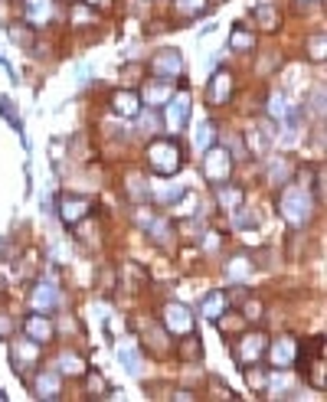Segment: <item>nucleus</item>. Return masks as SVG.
Here are the masks:
<instances>
[{
	"mask_svg": "<svg viewBox=\"0 0 327 402\" xmlns=\"http://www.w3.org/2000/svg\"><path fill=\"white\" fill-rule=\"evenodd\" d=\"M111 109H115V115H121V118H138L141 95L128 92V89H118V92L111 95Z\"/></svg>",
	"mask_w": 327,
	"mask_h": 402,
	"instance_id": "obj_16",
	"label": "nucleus"
},
{
	"mask_svg": "<svg viewBox=\"0 0 327 402\" xmlns=\"http://www.w3.org/2000/svg\"><path fill=\"white\" fill-rule=\"evenodd\" d=\"M36 347H39V343L30 341V337H26V341H20V343H14L10 356H14V370H16V373H26L33 363H36V356H39Z\"/></svg>",
	"mask_w": 327,
	"mask_h": 402,
	"instance_id": "obj_14",
	"label": "nucleus"
},
{
	"mask_svg": "<svg viewBox=\"0 0 327 402\" xmlns=\"http://www.w3.org/2000/svg\"><path fill=\"white\" fill-rule=\"evenodd\" d=\"M24 333L36 343H49L56 337V327H53V321H49L46 314H36V311H33V314L24 321Z\"/></svg>",
	"mask_w": 327,
	"mask_h": 402,
	"instance_id": "obj_12",
	"label": "nucleus"
},
{
	"mask_svg": "<svg viewBox=\"0 0 327 402\" xmlns=\"http://www.w3.org/2000/svg\"><path fill=\"white\" fill-rule=\"evenodd\" d=\"M308 59H314V62H324L327 59V39H324V33H314V36L308 39Z\"/></svg>",
	"mask_w": 327,
	"mask_h": 402,
	"instance_id": "obj_29",
	"label": "nucleus"
},
{
	"mask_svg": "<svg viewBox=\"0 0 327 402\" xmlns=\"http://www.w3.org/2000/svg\"><path fill=\"white\" fill-rule=\"evenodd\" d=\"M246 379H249L252 389H265V383H268V379H265V373L262 370H252V366L246 370Z\"/></svg>",
	"mask_w": 327,
	"mask_h": 402,
	"instance_id": "obj_33",
	"label": "nucleus"
},
{
	"mask_svg": "<svg viewBox=\"0 0 327 402\" xmlns=\"http://www.w3.org/2000/svg\"><path fill=\"white\" fill-rule=\"evenodd\" d=\"M151 72H154L157 79H177L183 76V56H180V49H157L154 56H151Z\"/></svg>",
	"mask_w": 327,
	"mask_h": 402,
	"instance_id": "obj_4",
	"label": "nucleus"
},
{
	"mask_svg": "<svg viewBox=\"0 0 327 402\" xmlns=\"http://www.w3.org/2000/svg\"><path fill=\"white\" fill-rule=\"evenodd\" d=\"M268 115H272L275 121H285V118L291 115V105H288V99H285V95H278V92H275L272 99H268Z\"/></svg>",
	"mask_w": 327,
	"mask_h": 402,
	"instance_id": "obj_28",
	"label": "nucleus"
},
{
	"mask_svg": "<svg viewBox=\"0 0 327 402\" xmlns=\"http://www.w3.org/2000/svg\"><path fill=\"white\" fill-rule=\"evenodd\" d=\"M252 16H256L258 30H265V33L278 30V10H275V7H256V10H252Z\"/></svg>",
	"mask_w": 327,
	"mask_h": 402,
	"instance_id": "obj_22",
	"label": "nucleus"
},
{
	"mask_svg": "<svg viewBox=\"0 0 327 402\" xmlns=\"http://www.w3.org/2000/svg\"><path fill=\"white\" fill-rule=\"evenodd\" d=\"M256 223H258L256 213H236V219H233L236 229H249V226H256Z\"/></svg>",
	"mask_w": 327,
	"mask_h": 402,
	"instance_id": "obj_34",
	"label": "nucleus"
},
{
	"mask_svg": "<svg viewBox=\"0 0 327 402\" xmlns=\"http://www.w3.org/2000/svg\"><path fill=\"white\" fill-rule=\"evenodd\" d=\"M229 46H233V49H239V53H246V49H252V46H256V33H249V30H246V26H236V30H233V36H229Z\"/></svg>",
	"mask_w": 327,
	"mask_h": 402,
	"instance_id": "obj_25",
	"label": "nucleus"
},
{
	"mask_svg": "<svg viewBox=\"0 0 327 402\" xmlns=\"http://www.w3.org/2000/svg\"><path fill=\"white\" fill-rule=\"evenodd\" d=\"M216 248H219V236L210 232V236H206V252H216Z\"/></svg>",
	"mask_w": 327,
	"mask_h": 402,
	"instance_id": "obj_39",
	"label": "nucleus"
},
{
	"mask_svg": "<svg viewBox=\"0 0 327 402\" xmlns=\"http://www.w3.org/2000/svg\"><path fill=\"white\" fill-rule=\"evenodd\" d=\"M33 396H36V399H59V396H63V379H59V373L39 370L36 376H33Z\"/></svg>",
	"mask_w": 327,
	"mask_h": 402,
	"instance_id": "obj_11",
	"label": "nucleus"
},
{
	"mask_svg": "<svg viewBox=\"0 0 327 402\" xmlns=\"http://www.w3.org/2000/svg\"><path fill=\"white\" fill-rule=\"evenodd\" d=\"M249 275H252V262L246 256H236V258H229L226 262V278L229 281L242 285V281H249Z\"/></svg>",
	"mask_w": 327,
	"mask_h": 402,
	"instance_id": "obj_20",
	"label": "nucleus"
},
{
	"mask_svg": "<svg viewBox=\"0 0 327 402\" xmlns=\"http://www.w3.org/2000/svg\"><path fill=\"white\" fill-rule=\"evenodd\" d=\"M268 177H272V184H285V180L291 177V164L288 161H275L272 171H268Z\"/></svg>",
	"mask_w": 327,
	"mask_h": 402,
	"instance_id": "obj_31",
	"label": "nucleus"
},
{
	"mask_svg": "<svg viewBox=\"0 0 327 402\" xmlns=\"http://www.w3.org/2000/svg\"><path fill=\"white\" fill-rule=\"evenodd\" d=\"M10 39H14L16 46H33V33H30V26H10Z\"/></svg>",
	"mask_w": 327,
	"mask_h": 402,
	"instance_id": "obj_32",
	"label": "nucleus"
},
{
	"mask_svg": "<svg viewBox=\"0 0 327 402\" xmlns=\"http://www.w3.org/2000/svg\"><path fill=\"white\" fill-rule=\"evenodd\" d=\"M118 363L125 366L131 376H141V356L134 347H118Z\"/></svg>",
	"mask_w": 327,
	"mask_h": 402,
	"instance_id": "obj_24",
	"label": "nucleus"
},
{
	"mask_svg": "<svg viewBox=\"0 0 327 402\" xmlns=\"http://www.w3.org/2000/svg\"><path fill=\"white\" fill-rule=\"evenodd\" d=\"M7 333H10V317L0 314V337H7Z\"/></svg>",
	"mask_w": 327,
	"mask_h": 402,
	"instance_id": "obj_40",
	"label": "nucleus"
},
{
	"mask_svg": "<svg viewBox=\"0 0 327 402\" xmlns=\"http://www.w3.org/2000/svg\"><path fill=\"white\" fill-rule=\"evenodd\" d=\"M59 304H63L59 288H56L53 281H36V288H33V294H30V308L36 311V314H53Z\"/></svg>",
	"mask_w": 327,
	"mask_h": 402,
	"instance_id": "obj_6",
	"label": "nucleus"
},
{
	"mask_svg": "<svg viewBox=\"0 0 327 402\" xmlns=\"http://www.w3.org/2000/svg\"><path fill=\"white\" fill-rule=\"evenodd\" d=\"M173 95L171 82L167 79H154V82H148L144 86V95H141V101H148V105H164V101Z\"/></svg>",
	"mask_w": 327,
	"mask_h": 402,
	"instance_id": "obj_17",
	"label": "nucleus"
},
{
	"mask_svg": "<svg viewBox=\"0 0 327 402\" xmlns=\"http://www.w3.org/2000/svg\"><path fill=\"white\" fill-rule=\"evenodd\" d=\"M223 311H226V294H223V291H210L200 301V314L206 317V321H216Z\"/></svg>",
	"mask_w": 327,
	"mask_h": 402,
	"instance_id": "obj_18",
	"label": "nucleus"
},
{
	"mask_svg": "<svg viewBox=\"0 0 327 402\" xmlns=\"http://www.w3.org/2000/svg\"><path fill=\"white\" fill-rule=\"evenodd\" d=\"M24 14H26V20H30L33 26H43V24L53 20L56 4L53 0H24Z\"/></svg>",
	"mask_w": 327,
	"mask_h": 402,
	"instance_id": "obj_15",
	"label": "nucleus"
},
{
	"mask_svg": "<svg viewBox=\"0 0 327 402\" xmlns=\"http://www.w3.org/2000/svg\"><path fill=\"white\" fill-rule=\"evenodd\" d=\"M206 4H210V0H173V10H177L180 16H200L203 10H206Z\"/></svg>",
	"mask_w": 327,
	"mask_h": 402,
	"instance_id": "obj_27",
	"label": "nucleus"
},
{
	"mask_svg": "<svg viewBox=\"0 0 327 402\" xmlns=\"http://www.w3.org/2000/svg\"><path fill=\"white\" fill-rule=\"evenodd\" d=\"M89 213H92V200H86V196H63V200H59V216L69 226L82 223Z\"/></svg>",
	"mask_w": 327,
	"mask_h": 402,
	"instance_id": "obj_10",
	"label": "nucleus"
},
{
	"mask_svg": "<svg viewBox=\"0 0 327 402\" xmlns=\"http://www.w3.org/2000/svg\"><path fill=\"white\" fill-rule=\"evenodd\" d=\"M56 366H59V373H66V376H86V360H82L79 353H72V350L59 353Z\"/></svg>",
	"mask_w": 327,
	"mask_h": 402,
	"instance_id": "obj_19",
	"label": "nucleus"
},
{
	"mask_svg": "<svg viewBox=\"0 0 327 402\" xmlns=\"http://www.w3.org/2000/svg\"><path fill=\"white\" fill-rule=\"evenodd\" d=\"M278 213L288 226H304L311 219V194L304 186H285L278 196Z\"/></svg>",
	"mask_w": 327,
	"mask_h": 402,
	"instance_id": "obj_1",
	"label": "nucleus"
},
{
	"mask_svg": "<svg viewBox=\"0 0 327 402\" xmlns=\"http://www.w3.org/2000/svg\"><path fill=\"white\" fill-rule=\"evenodd\" d=\"M89 393H105V379H101V373H92V379H89Z\"/></svg>",
	"mask_w": 327,
	"mask_h": 402,
	"instance_id": "obj_36",
	"label": "nucleus"
},
{
	"mask_svg": "<svg viewBox=\"0 0 327 402\" xmlns=\"http://www.w3.org/2000/svg\"><path fill=\"white\" fill-rule=\"evenodd\" d=\"M180 356L183 360H200L203 356V341L200 337H193V333H183V343H180Z\"/></svg>",
	"mask_w": 327,
	"mask_h": 402,
	"instance_id": "obj_26",
	"label": "nucleus"
},
{
	"mask_svg": "<svg viewBox=\"0 0 327 402\" xmlns=\"http://www.w3.org/2000/svg\"><path fill=\"white\" fill-rule=\"evenodd\" d=\"M229 174H233V154H229L226 147H206L203 151V177L210 180V184H226Z\"/></svg>",
	"mask_w": 327,
	"mask_h": 402,
	"instance_id": "obj_3",
	"label": "nucleus"
},
{
	"mask_svg": "<svg viewBox=\"0 0 327 402\" xmlns=\"http://www.w3.org/2000/svg\"><path fill=\"white\" fill-rule=\"evenodd\" d=\"M246 317H249V321H258V317H262V304L249 301V304H246Z\"/></svg>",
	"mask_w": 327,
	"mask_h": 402,
	"instance_id": "obj_37",
	"label": "nucleus"
},
{
	"mask_svg": "<svg viewBox=\"0 0 327 402\" xmlns=\"http://www.w3.org/2000/svg\"><path fill=\"white\" fill-rule=\"evenodd\" d=\"M164 327H167V333H177V337H183V333H193V314H190L187 304H167L164 308Z\"/></svg>",
	"mask_w": 327,
	"mask_h": 402,
	"instance_id": "obj_5",
	"label": "nucleus"
},
{
	"mask_svg": "<svg viewBox=\"0 0 327 402\" xmlns=\"http://www.w3.org/2000/svg\"><path fill=\"white\" fill-rule=\"evenodd\" d=\"M249 147L256 154H265V134L262 131H249Z\"/></svg>",
	"mask_w": 327,
	"mask_h": 402,
	"instance_id": "obj_35",
	"label": "nucleus"
},
{
	"mask_svg": "<svg viewBox=\"0 0 327 402\" xmlns=\"http://www.w3.org/2000/svg\"><path fill=\"white\" fill-rule=\"evenodd\" d=\"M265 347H268L265 333L262 331H252V333H246V337L239 341V347H236V360H239L242 366H252V363H258V360H262Z\"/></svg>",
	"mask_w": 327,
	"mask_h": 402,
	"instance_id": "obj_7",
	"label": "nucleus"
},
{
	"mask_svg": "<svg viewBox=\"0 0 327 402\" xmlns=\"http://www.w3.org/2000/svg\"><path fill=\"white\" fill-rule=\"evenodd\" d=\"M86 4H89V7H109L111 0H86Z\"/></svg>",
	"mask_w": 327,
	"mask_h": 402,
	"instance_id": "obj_41",
	"label": "nucleus"
},
{
	"mask_svg": "<svg viewBox=\"0 0 327 402\" xmlns=\"http://www.w3.org/2000/svg\"><path fill=\"white\" fill-rule=\"evenodd\" d=\"M151 194H154L157 203H177L180 196H183V190H180V186H154Z\"/></svg>",
	"mask_w": 327,
	"mask_h": 402,
	"instance_id": "obj_30",
	"label": "nucleus"
},
{
	"mask_svg": "<svg viewBox=\"0 0 327 402\" xmlns=\"http://www.w3.org/2000/svg\"><path fill=\"white\" fill-rule=\"evenodd\" d=\"M148 164H151V171H154L157 177H171V174L180 171V164H183V151H180V144L177 141H171V138L151 141Z\"/></svg>",
	"mask_w": 327,
	"mask_h": 402,
	"instance_id": "obj_2",
	"label": "nucleus"
},
{
	"mask_svg": "<svg viewBox=\"0 0 327 402\" xmlns=\"http://www.w3.org/2000/svg\"><path fill=\"white\" fill-rule=\"evenodd\" d=\"M213 141H216V128H213V121H200L196 124V131H193V144L196 151H206V147H213Z\"/></svg>",
	"mask_w": 327,
	"mask_h": 402,
	"instance_id": "obj_23",
	"label": "nucleus"
},
{
	"mask_svg": "<svg viewBox=\"0 0 327 402\" xmlns=\"http://www.w3.org/2000/svg\"><path fill=\"white\" fill-rule=\"evenodd\" d=\"M268 350V360H272L275 366H291L298 360V343H295V337H278V341L272 343V347H265Z\"/></svg>",
	"mask_w": 327,
	"mask_h": 402,
	"instance_id": "obj_13",
	"label": "nucleus"
},
{
	"mask_svg": "<svg viewBox=\"0 0 327 402\" xmlns=\"http://www.w3.org/2000/svg\"><path fill=\"white\" fill-rule=\"evenodd\" d=\"M229 95H233V72H226V69L213 72L210 86H206V101L210 105H226Z\"/></svg>",
	"mask_w": 327,
	"mask_h": 402,
	"instance_id": "obj_9",
	"label": "nucleus"
},
{
	"mask_svg": "<svg viewBox=\"0 0 327 402\" xmlns=\"http://www.w3.org/2000/svg\"><path fill=\"white\" fill-rule=\"evenodd\" d=\"M216 200L223 209H239L242 206V190L239 186H226V184H216Z\"/></svg>",
	"mask_w": 327,
	"mask_h": 402,
	"instance_id": "obj_21",
	"label": "nucleus"
},
{
	"mask_svg": "<svg viewBox=\"0 0 327 402\" xmlns=\"http://www.w3.org/2000/svg\"><path fill=\"white\" fill-rule=\"evenodd\" d=\"M190 121V95L187 92H177L167 99V128L173 131H183Z\"/></svg>",
	"mask_w": 327,
	"mask_h": 402,
	"instance_id": "obj_8",
	"label": "nucleus"
},
{
	"mask_svg": "<svg viewBox=\"0 0 327 402\" xmlns=\"http://www.w3.org/2000/svg\"><path fill=\"white\" fill-rule=\"evenodd\" d=\"M141 128H144V131H161V118H157V115H148Z\"/></svg>",
	"mask_w": 327,
	"mask_h": 402,
	"instance_id": "obj_38",
	"label": "nucleus"
}]
</instances>
